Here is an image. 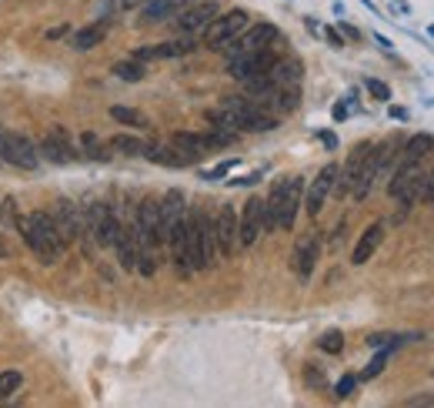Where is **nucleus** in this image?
Masks as SVG:
<instances>
[{
  "label": "nucleus",
  "mask_w": 434,
  "mask_h": 408,
  "mask_svg": "<svg viewBox=\"0 0 434 408\" xmlns=\"http://www.w3.org/2000/svg\"><path fill=\"white\" fill-rule=\"evenodd\" d=\"M207 121L217 127H231L238 134H264L277 127V117L258 108L250 98H224L217 108L207 110Z\"/></svg>",
  "instance_id": "nucleus-1"
},
{
  "label": "nucleus",
  "mask_w": 434,
  "mask_h": 408,
  "mask_svg": "<svg viewBox=\"0 0 434 408\" xmlns=\"http://www.w3.org/2000/svg\"><path fill=\"white\" fill-rule=\"evenodd\" d=\"M304 201V181L297 174L277 177L264 198V231H291Z\"/></svg>",
  "instance_id": "nucleus-2"
},
{
  "label": "nucleus",
  "mask_w": 434,
  "mask_h": 408,
  "mask_svg": "<svg viewBox=\"0 0 434 408\" xmlns=\"http://www.w3.org/2000/svg\"><path fill=\"white\" fill-rule=\"evenodd\" d=\"M17 231H21V238L27 241L31 254L41 265H57L60 254L67 251V241L60 238V231H57V224L51 221V214H43V211L21 214V218H17Z\"/></svg>",
  "instance_id": "nucleus-3"
},
{
  "label": "nucleus",
  "mask_w": 434,
  "mask_h": 408,
  "mask_svg": "<svg viewBox=\"0 0 434 408\" xmlns=\"http://www.w3.org/2000/svg\"><path fill=\"white\" fill-rule=\"evenodd\" d=\"M187 258L194 271H207L217 261V234L214 214L201 204L187 208Z\"/></svg>",
  "instance_id": "nucleus-4"
},
{
  "label": "nucleus",
  "mask_w": 434,
  "mask_h": 408,
  "mask_svg": "<svg viewBox=\"0 0 434 408\" xmlns=\"http://www.w3.org/2000/svg\"><path fill=\"white\" fill-rule=\"evenodd\" d=\"M421 191H424V164L398 161L388 177V194L398 201L401 208H411L414 201L421 198Z\"/></svg>",
  "instance_id": "nucleus-5"
},
{
  "label": "nucleus",
  "mask_w": 434,
  "mask_h": 408,
  "mask_svg": "<svg viewBox=\"0 0 434 408\" xmlns=\"http://www.w3.org/2000/svg\"><path fill=\"white\" fill-rule=\"evenodd\" d=\"M117 211L104 204V201H94L84 208V234H90V241L100 244V248H114V238H117Z\"/></svg>",
  "instance_id": "nucleus-6"
},
{
  "label": "nucleus",
  "mask_w": 434,
  "mask_h": 408,
  "mask_svg": "<svg viewBox=\"0 0 434 408\" xmlns=\"http://www.w3.org/2000/svg\"><path fill=\"white\" fill-rule=\"evenodd\" d=\"M274 44H281V31H277L274 23H254V27H244V31H240L234 41H228L221 51H224L231 61V57L254 54V51H264V47H274Z\"/></svg>",
  "instance_id": "nucleus-7"
},
{
  "label": "nucleus",
  "mask_w": 434,
  "mask_h": 408,
  "mask_svg": "<svg viewBox=\"0 0 434 408\" xmlns=\"http://www.w3.org/2000/svg\"><path fill=\"white\" fill-rule=\"evenodd\" d=\"M244 27H248V11L234 7V11H228V14H217L214 21L204 27V44L221 51V47L228 44V41H234Z\"/></svg>",
  "instance_id": "nucleus-8"
},
{
  "label": "nucleus",
  "mask_w": 434,
  "mask_h": 408,
  "mask_svg": "<svg viewBox=\"0 0 434 408\" xmlns=\"http://www.w3.org/2000/svg\"><path fill=\"white\" fill-rule=\"evenodd\" d=\"M277 61V54H274V47H264V51H254V54H244V57H231L228 61V74L234 80H254V78H264L268 70H271V64Z\"/></svg>",
  "instance_id": "nucleus-9"
},
{
  "label": "nucleus",
  "mask_w": 434,
  "mask_h": 408,
  "mask_svg": "<svg viewBox=\"0 0 434 408\" xmlns=\"http://www.w3.org/2000/svg\"><path fill=\"white\" fill-rule=\"evenodd\" d=\"M371 151H374V144H371V141H361L358 147L347 155L344 167H337V181H334L337 194H351V191H354V184H358L361 174H364V164H368Z\"/></svg>",
  "instance_id": "nucleus-10"
},
{
  "label": "nucleus",
  "mask_w": 434,
  "mask_h": 408,
  "mask_svg": "<svg viewBox=\"0 0 434 408\" xmlns=\"http://www.w3.org/2000/svg\"><path fill=\"white\" fill-rule=\"evenodd\" d=\"M317 254H321V234L317 231H304L301 238L294 241L291 265H294V275L301 278V281H311L314 265H317Z\"/></svg>",
  "instance_id": "nucleus-11"
},
{
  "label": "nucleus",
  "mask_w": 434,
  "mask_h": 408,
  "mask_svg": "<svg viewBox=\"0 0 434 408\" xmlns=\"http://www.w3.org/2000/svg\"><path fill=\"white\" fill-rule=\"evenodd\" d=\"M51 214V221L57 224V231H60V238H64L67 244H74L80 234H84V211L77 208L74 201H54V208L47 211Z\"/></svg>",
  "instance_id": "nucleus-12"
},
{
  "label": "nucleus",
  "mask_w": 434,
  "mask_h": 408,
  "mask_svg": "<svg viewBox=\"0 0 434 408\" xmlns=\"http://www.w3.org/2000/svg\"><path fill=\"white\" fill-rule=\"evenodd\" d=\"M264 234V198H248L238 218V244L250 248Z\"/></svg>",
  "instance_id": "nucleus-13"
},
{
  "label": "nucleus",
  "mask_w": 434,
  "mask_h": 408,
  "mask_svg": "<svg viewBox=\"0 0 434 408\" xmlns=\"http://www.w3.org/2000/svg\"><path fill=\"white\" fill-rule=\"evenodd\" d=\"M334 181H337V164L331 161V164H324L321 171H317V177L307 184V194H304V211L311 214V218H317L321 214V208H324V201H327V194L334 191Z\"/></svg>",
  "instance_id": "nucleus-14"
},
{
  "label": "nucleus",
  "mask_w": 434,
  "mask_h": 408,
  "mask_svg": "<svg viewBox=\"0 0 434 408\" xmlns=\"http://www.w3.org/2000/svg\"><path fill=\"white\" fill-rule=\"evenodd\" d=\"M214 234H217V254L231 258L238 251V211L234 204H221L214 214Z\"/></svg>",
  "instance_id": "nucleus-15"
},
{
  "label": "nucleus",
  "mask_w": 434,
  "mask_h": 408,
  "mask_svg": "<svg viewBox=\"0 0 434 408\" xmlns=\"http://www.w3.org/2000/svg\"><path fill=\"white\" fill-rule=\"evenodd\" d=\"M217 14H221L217 0H197V4H191V7H184V11L177 14L174 23H177V31L181 33H201Z\"/></svg>",
  "instance_id": "nucleus-16"
},
{
  "label": "nucleus",
  "mask_w": 434,
  "mask_h": 408,
  "mask_svg": "<svg viewBox=\"0 0 434 408\" xmlns=\"http://www.w3.org/2000/svg\"><path fill=\"white\" fill-rule=\"evenodd\" d=\"M7 164L21 167V171H33L41 164V151L33 147V141H27L23 134L7 131Z\"/></svg>",
  "instance_id": "nucleus-17"
},
{
  "label": "nucleus",
  "mask_w": 434,
  "mask_h": 408,
  "mask_svg": "<svg viewBox=\"0 0 434 408\" xmlns=\"http://www.w3.org/2000/svg\"><path fill=\"white\" fill-rule=\"evenodd\" d=\"M194 41H191V33L184 37H174V41H164V44H154V47H137L134 57L137 61H174V57H184L194 51Z\"/></svg>",
  "instance_id": "nucleus-18"
},
{
  "label": "nucleus",
  "mask_w": 434,
  "mask_h": 408,
  "mask_svg": "<svg viewBox=\"0 0 434 408\" xmlns=\"http://www.w3.org/2000/svg\"><path fill=\"white\" fill-rule=\"evenodd\" d=\"M41 155L51 157V161H60V164L77 157L74 144H70V134H67L60 124H54V127L47 131V137H43V144H41Z\"/></svg>",
  "instance_id": "nucleus-19"
},
{
  "label": "nucleus",
  "mask_w": 434,
  "mask_h": 408,
  "mask_svg": "<svg viewBox=\"0 0 434 408\" xmlns=\"http://www.w3.org/2000/svg\"><path fill=\"white\" fill-rule=\"evenodd\" d=\"M191 4H197V0H144L141 21L161 23V21H167V17H177V14L184 11V7H191Z\"/></svg>",
  "instance_id": "nucleus-20"
},
{
  "label": "nucleus",
  "mask_w": 434,
  "mask_h": 408,
  "mask_svg": "<svg viewBox=\"0 0 434 408\" xmlns=\"http://www.w3.org/2000/svg\"><path fill=\"white\" fill-rule=\"evenodd\" d=\"M141 157H147V161H154V164H161V167H187L191 164L174 144H161V141H144Z\"/></svg>",
  "instance_id": "nucleus-21"
},
{
  "label": "nucleus",
  "mask_w": 434,
  "mask_h": 408,
  "mask_svg": "<svg viewBox=\"0 0 434 408\" xmlns=\"http://www.w3.org/2000/svg\"><path fill=\"white\" fill-rule=\"evenodd\" d=\"M114 251H117V261H120V268H124V271H137V241H134V231H130V224H124V221L117 224Z\"/></svg>",
  "instance_id": "nucleus-22"
},
{
  "label": "nucleus",
  "mask_w": 434,
  "mask_h": 408,
  "mask_svg": "<svg viewBox=\"0 0 434 408\" xmlns=\"http://www.w3.org/2000/svg\"><path fill=\"white\" fill-rule=\"evenodd\" d=\"M171 144L187 157V161H191V164H194V161H201V157L211 151V144H207L204 134H194V131H177V134H171Z\"/></svg>",
  "instance_id": "nucleus-23"
},
{
  "label": "nucleus",
  "mask_w": 434,
  "mask_h": 408,
  "mask_svg": "<svg viewBox=\"0 0 434 408\" xmlns=\"http://www.w3.org/2000/svg\"><path fill=\"white\" fill-rule=\"evenodd\" d=\"M381 241H384V224H381V221H374V224H368V228H364L361 241L354 244V258H351V261H354V265H368L371 254L381 248Z\"/></svg>",
  "instance_id": "nucleus-24"
},
{
  "label": "nucleus",
  "mask_w": 434,
  "mask_h": 408,
  "mask_svg": "<svg viewBox=\"0 0 434 408\" xmlns=\"http://www.w3.org/2000/svg\"><path fill=\"white\" fill-rule=\"evenodd\" d=\"M434 155V137L431 134H414L401 144V157L398 161H414V164H424V157Z\"/></svg>",
  "instance_id": "nucleus-25"
},
{
  "label": "nucleus",
  "mask_w": 434,
  "mask_h": 408,
  "mask_svg": "<svg viewBox=\"0 0 434 408\" xmlns=\"http://www.w3.org/2000/svg\"><path fill=\"white\" fill-rule=\"evenodd\" d=\"M271 84H301V61L297 57H277L268 70Z\"/></svg>",
  "instance_id": "nucleus-26"
},
{
  "label": "nucleus",
  "mask_w": 434,
  "mask_h": 408,
  "mask_svg": "<svg viewBox=\"0 0 434 408\" xmlns=\"http://www.w3.org/2000/svg\"><path fill=\"white\" fill-rule=\"evenodd\" d=\"M107 31H110V21H97V23H90V27H84V31H77L74 33V51H90V47L104 44Z\"/></svg>",
  "instance_id": "nucleus-27"
},
{
  "label": "nucleus",
  "mask_w": 434,
  "mask_h": 408,
  "mask_svg": "<svg viewBox=\"0 0 434 408\" xmlns=\"http://www.w3.org/2000/svg\"><path fill=\"white\" fill-rule=\"evenodd\" d=\"M110 117H114L117 124L134 127V131H147V127H151V121H147L137 108H120V104H117V108H110Z\"/></svg>",
  "instance_id": "nucleus-28"
},
{
  "label": "nucleus",
  "mask_w": 434,
  "mask_h": 408,
  "mask_svg": "<svg viewBox=\"0 0 434 408\" xmlns=\"http://www.w3.org/2000/svg\"><path fill=\"white\" fill-rule=\"evenodd\" d=\"M114 74H117L120 80H130V84H137V80L147 78V67H144V61L130 57V61H120V64L114 67Z\"/></svg>",
  "instance_id": "nucleus-29"
},
{
  "label": "nucleus",
  "mask_w": 434,
  "mask_h": 408,
  "mask_svg": "<svg viewBox=\"0 0 434 408\" xmlns=\"http://www.w3.org/2000/svg\"><path fill=\"white\" fill-rule=\"evenodd\" d=\"M110 151H120V155H127V157H137L144 151V141L141 137H130V134H117V137L110 141Z\"/></svg>",
  "instance_id": "nucleus-30"
},
{
  "label": "nucleus",
  "mask_w": 434,
  "mask_h": 408,
  "mask_svg": "<svg viewBox=\"0 0 434 408\" xmlns=\"http://www.w3.org/2000/svg\"><path fill=\"white\" fill-rule=\"evenodd\" d=\"M80 144H84V155L94 157V161H110V151L94 137V134H80Z\"/></svg>",
  "instance_id": "nucleus-31"
},
{
  "label": "nucleus",
  "mask_w": 434,
  "mask_h": 408,
  "mask_svg": "<svg viewBox=\"0 0 434 408\" xmlns=\"http://www.w3.org/2000/svg\"><path fill=\"white\" fill-rule=\"evenodd\" d=\"M388 358H391V348H378V355L371 358V365L364 368V372H361V378H364V382H371V378H378L381 372H384V365H388Z\"/></svg>",
  "instance_id": "nucleus-32"
},
{
  "label": "nucleus",
  "mask_w": 434,
  "mask_h": 408,
  "mask_svg": "<svg viewBox=\"0 0 434 408\" xmlns=\"http://www.w3.org/2000/svg\"><path fill=\"white\" fill-rule=\"evenodd\" d=\"M21 382H23V375L21 372H0V402H4V398H11L14 392H17V388H21Z\"/></svg>",
  "instance_id": "nucleus-33"
},
{
  "label": "nucleus",
  "mask_w": 434,
  "mask_h": 408,
  "mask_svg": "<svg viewBox=\"0 0 434 408\" xmlns=\"http://www.w3.org/2000/svg\"><path fill=\"white\" fill-rule=\"evenodd\" d=\"M364 88H368V94H371V98H374V100H384V104H388V100H391V88H388V84H384V80H378V78H368V80H364Z\"/></svg>",
  "instance_id": "nucleus-34"
},
{
  "label": "nucleus",
  "mask_w": 434,
  "mask_h": 408,
  "mask_svg": "<svg viewBox=\"0 0 434 408\" xmlns=\"http://www.w3.org/2000/svg\"><path fill=\"white\" fill-rule=\"evenodd\" d=\"M234 167H238V157H228V161H221V164L217 167H211V171H204V181H221V177L224 174H231V171H234Z\"/></svg>",
  "instance_id": "nucleus-35"
},
{
  "label": "nucleus",
  "mask_w": 434,
  "mask_h": 408,
  "mask_svg": "<svg viewBox=\"0 0 434 408\" xmlns=\"http://www.w3.org/2000/svg\"><path fill=\"white\" fill-rule=\"evenodd\" d=\"M341 348H344V335H341V331H327L324 338H321V352L337 355Z\"/></svg>",
  "instance_id": "nucleus-36"
},
{
  "label": "nucleus",
  "mask_w": 434,
  "mask_h": 408,
  "mask_svg": "<svg viewBox=\"0 0 434 408\" xmlns=\"http://www.w3.org/2000/svg\"><path fill=\"white\" fill-rule=\"evenodd\" d=\"M354 385H358V375H344V378H341V382L334 385V395H337V398H347L351 392H354Z\"/></svg>",
  "instance_id": "nucleus-37"
},
{
  "label": "nucleus",
  "mask_w": 434,
  "mask_h": 408,
  "mask_svg": "<svg viewBox=\"0 0 434 408\" xmlns=\"http://www.w3.org/2000/svg\"><path fill=\"white\" fill-rule=\"evenodd\" d=\"M304 378H307V385L311 388H324V375L317 372L314 365H307V368H304Z\"/></svg>",
  "instance_id": "nucleus-38"
},
{
  "label": "nucleus",
  "mask_w": 434,
  "mask_h": 408,
  "mask_svg": "<svg viewBox=\"0 0 434 408\" xmlns=\"http://www.w3.org/2000/svg\"><path fill=\"white\" fill-rule=\"evenodd\" d=\"M421 198H428V204H434V167L424 174V191H421Z\"/></svg>",
  "instance_id": "nucleus-39"
},
{
  "label": "nucleus",
  "mask_w": 434,
  "mask_h": 408,
  "mask_svg": "<svg viewBox=\"0 0 434 408\" xmlns=\"http://www.w3.org/2000/svg\"><path fill=\"white\" fill-rule=\"evenodd\" d=\"M317 141L324 144L327 151H337V134H331V131H317Z\"/></svg>",
  "instance_id": "nucleus-40"
},
{
  "label": "nucleus",
  "mask_w": 434,
  "mask_h": 408,
  "mask_svg": "<svg viewBox=\"0 0 434 408\" xmlns=\"http://www.w3.org/2000/svg\"><path fill=\"white\" fill-rule=\"evenodd\" d=\"M324 37H327V41H331V47H344V37H341V33H337L334 27H327V31H324Z\"/></svg>",
  "instance_id": "nucleus-41"
},
{
  "label": "nucleus",
  "mask_w": 434,
  "mask_h": 408,
  "mask_svg": "<svg viewBox=\"0 0 434 408\" xmlns=\"http://www.w3.org/2000/svg\"><path fill=\"white\" fill-rule=\"evenodd\" d=\"M260 181V171H254V174H248V177H234L231 184H258Z\"/></svg>",
  "instance_id": "nucleus-42"
},
{
  "label": "nucleus",
  "mask_w": 434,
  "mask_h": 408,
  "mask_svg": "<svg viewBox=\"0 0 434 408\" xmlns=\"http://www.w3.org/2000/svg\"><path fill=\"white\" fill-rule=\"evenodd\" d=\"M347 114H351V108H347L344 100H341V104H334V121H344Z\"/></svg>",
  "instance_id": "nucleus-43"
},
{
  "label": "nucleus",
  "mask_w": 434,
  "mask_h": 408,
  "mask_svg": "<svg viewBox=\"0 0 434 408\" xmlns=\"http://www.w3.org/2000/svg\"><path fill=\"white\" fill-rule=\"evenodd\" d=\"M341 31H344L347 37H351V41H358V37H361V31H358V27H351V23H344V21H341Z\"/></svg>",
  "instance_id": "nucleus-44"
},
{
  "label": "nucleus",
  "mask_w": 434,
  "mask_h": 408,
  "mask_svg": "<svg viewBox=\"0 0 434 408\" xmlns=\"http://www.w3.org/2000/svg\"><path fill=\"white\" fill-rule=\"evenodd\" d=\"M67 31H70V27H54V31H47V37L57 41V37H67Z\"/></svg>",
  "instance_id": "nucleus-45"
},
{
  "label": "nucleus",
  "mask_w": 434,
  "mask_h": 408,
  "mask_svg": "<svg viewBox=\"0 0 434 408\" xmlns=\"http://www.w3.org/2000/svg\"><path fill=\"white\" fill-rule=\"evenodd\" d=\"M391 117H394V121H408V110H404V108H391Z\"/></svg>",
  "instance_id": "nucleus-46"
},
{
  "label": "nucleus",
  "mask_w": 434,
  "mask_h": 408,
  "mask_svg": "<svg viewBox=\"0 0 434 408\" xmlns=\"http://www.w3.org/2000/svg\"><path fill=\"white\" fill-rule=\"evenodd\" d=\"M374 41H378V44L384 47V51H391V41H388V37H381V33H374Z\"/></svg>",
  "instance_id": "nucleus-47"
}]
</instances>
